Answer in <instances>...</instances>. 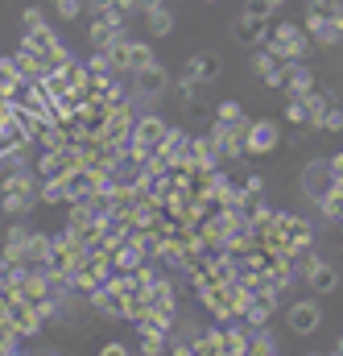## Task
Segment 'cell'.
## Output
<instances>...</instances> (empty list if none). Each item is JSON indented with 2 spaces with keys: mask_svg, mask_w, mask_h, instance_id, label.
Masks as SVG:
<instances>
[{
  "mask_svg": "<svg viewBox=\"0 0 343 356\" xmlns=\"http://www.w3.org/2000/svg\"><path fill=\"white\" fill-rule=\"evenodd\" d=\"M54 4V13L62 17V21H75L79 13H83V0H50Z\"/></svg>",
  "mask_w": 343,
  "mask_h": 356,
  "instance_id": "36",
  "label": "cell"
},
{
  "mask_svg": "<svg viewBox=\"0 0 343 356\" xmlns=\"http://www.w3.org/2000/svg\"><path fill=\"white\" fill-rule=\"evenodd\" d=\"M54 253V236L46 232H29V266H46Z\"/></svg>",
  "mask_w": 343,
  "mask_h": 356,
  "instance_id": "23",
  "label": "cell"
},
{
  "mask_svg": "<svg viewBox=\"0 0 343 356\" xmlns=\"http://www.w3.org/2000/svg\"><path fill=\"white\" fill-rule=\"evenodd\" d=\"M207 4H215V0H207Z\"/></svg>",
  "mask_w": 343,
  "mask_h": 356,
  "instance_id": "46",
  "label": "cell"
},
{
  "mask_svg": "<svg viewBox=\"0 0 343 356\" xmlns=\"http://www.w3.org/2000/svg\"><path fill=\"white\" fill-rule=\"evenodd\" d=\"M33 203H42L37 191H0V207L8 216H25V211H33Z\"/></svg>",
  "mask_w": 343,
  "mask_h": 356,
  "instance_id": "16",
  "label": "cell"
},
{
  "mask_svg": "<svg viewBox=\"0 0 343 356\" xmlns=\"http://www.w3.org/2000/svg\"><path fill=\"white\" fill-rule=\"evenodd\" d=\"M310 88H315V75H310V67H306L302 58L285 63V95H306Z\"/></svg>",
  "mask_w": 343,
  "mask_h": 356,
  "instance_id": "15",
  "label": "cell"
},
{
  "mask_svg": "<svg viewBox=\"0 0 343 356\" xmlns=\"http://www.w3.org/2000/svg\"><path fill=\"white\" fill-rule=\"evenodd\" d=\"M182 104L194 112V116H207L211 112V79H182Z\"/></svg>",
  "mask_w": 343,
  "mask_h": 356,
  "instance_id": "10",
  "label": "cell"
},
{
  "mask_svg": "<svg viewBox=\"0 0 343 356\" xmlns=\"http://www.w3.org/2000/svg\"><path fill=\"white\" fill-rule=\"evenodd\" d=\"M42 25H46L42 8H25V13H21V29H25V33H29V29H42Z\"/></svg>",
  "mask_w": 343,
  "mask_h": 356,
  "instance_id": "38",
  "label": "cell"
},
{
  "mask_svg": "<svg viewBox=\"0 0 343 356\" xmlns=\"http://www.w3.org/2000/svg\"><path fill=\"white\" fill-rule=\"evenodd\" d=\"M319 323H323V311H319L315 298H302V302L290 307V332H294V336H315Z\"/></svg>",
  "mask_w": 343,
  "mask_h": 356,
  "instance_id": "5",
  "label": "cell"
},
{
  "mask_svg": "<svg viewBox=\"0 0 343 356\" xmlns=\"http://www.w3.org/2000/svg\"><path fill=\"white\" fill-rule=\"evenodd\" d=\"M128 348H133V344H120V340H108V344H103L99 353H103V356H124Z\"/></svg>",
  "mask_w": 343,
  "mask_h": 356,
  "instance_id": "39",
  "label": "cell"
},
{
  "mask_svg": "<svg viewBox=\"0 0 343 356\" xmlns=\"http://www.w3.org/2000/svg\"><path fill=\"white\" fill-rule=\"evenodd\" d=\"M244 116V108L236 104V99H224V104H215V120H240Z\"/></svg>",
  "mask_w": 343,
  "mask_h": 356,
  "instance_id": "37",
  "label": "cell"
},
{
  "mask_svg": "<svg viewBox=\"0 0 343 356\" xmlns=\"http://www.w3.org/2000/svg\"><path fill=\"white\" fill-rule=\"evenodd\" d=\"M162 4H166V0H137V8H141V13H149V8H162Z\"/></svg>",
  "mask_w": 343,
  "mask_h": 356,
  "instance_id": "42",
  "label": "cell"
},
{
  "mask_svg": "<svg viewBox=\"0 0 343 356\" xmlns=\"http://www.w3.org/2000/svg\"><path fill=\"white\" fill-rule=\"evenodd\" d=\"M273 4H277V8H281V4H285V0H273Z\"/></svg>",
  "mask_w": 343,
  "mask_h": 356,
  "instance_id": "45",
  "label": "cell"
},
{
  "mask_svg": "<svg viewBox=\"0 0 343 356\" xmlns=\"http://www.w3.org/2000/svg\"><path fill=\"white\" fill-rule=\"evenodd\" d=\"M253 353H257V356L277 353V336H273L269 327H253Z\"/></svg>",
  "mask_w": 343,
  "mask_h": 356,
  "instance_id": "31",
  "label": "cell"
},
{
  "mask_svg": "<svg viewBox=\"0 0 343 356\" xmlns=\"http://www.w3.org/2000/svg\"><path fill=\"white\" fill-rule=\"evenodd\" d=\"M306 29H310L315 46H340L343 42V17H310L306 13Z\"/></svg>",
  "mask_w": 343,
  "mask_h": 356,
  "instance_id": "9",
  "label": "cell"
},
{
  "mask_svg": "<svg viewBox=\"0 0 343 356\" xmlns=\"http://www.w3.org/2000/svg\"><path fill=\"white\" fill-rule=\"evenodd\" d=\"M190 145H194V137H186L182 129H170L158 154H162V158L170 162L174 170H186V166H190Z\"/></svg>",
  "mask_w": 343,
  "mask_h": 356,
  "instance_id": "7",
  "label": "cell"
},
{
  "mask_svg": "<svg viewBox=\"0 0 343 356\" xmlns=\"http://www.w3.org/2000/svg\"><path fill=\"white\" fill-rule=\"evenodd\" d=\"M219 162H224L219 141H215L211 133L194 137V145H190V166H186V170H211V166H219Z\"/></svg>",
  "mask_w": 343,
  "mask_h": 356,
  "instance_id": "8",
  "label": "cell"
},
{
  "mask_svg": "<svg viewBox=\"0 0 343 356\" xmlns=\"http://www.w3.org/2000/svg\"><path fill=\"white\" fill-rule=\"evenodd\" d=\"M145 21H149V33H153V38H166V33L174 29V17H170V8H166V4H162V8H149V13H145Z\"/></svg>",
  "mask_w": 343,
  "mask_h": 356,
  "instance_id": "29",
  "label": "cell"
},
{
  "mask_svg": "<svg viewBox=\"0 0 343 356\" xmlns=\"http://www.w3.org/2000/svg\"><path fill=\"white\" fill-rule=\"evenodd\" d=\"M0 257L12 261V266H29V228L12 224V228L4 232V253H0Z\"/></svg>",
  "mask_w": 343,
  "mask_h": 356,
  "instance_id": "12",
  "label": "cell"
},
{
  "mask_svg": "<svg viewBox=\"0 0 343 356\" xmlns=\"http://www.w3.org/2000/svg\"><path fill=\"white\" fill-rule=\"evenodd\" d=\"M149 311H174V286L166 277L153 282V290H149Z\"/></svg>",
  "mask_w": 343,
  "mask_h": 356,
  "instance_id": "26",
  "label": "cell"
},
{
  "mask_svg": "<svg viewBox=\"0 0 343 356\" xmlns=\"http://www.w3.org/2000/svg\"><path fill=\"white\" fill-rule=\"evenodd\" d=\"M281 145V129L273 120H253L249 129V154H273Z\"/></svg>",
  "mask_w": 343,
  "mask_h": 356,
  "instance_id": "11",
  "label": "cell"
},
{
  "mask_svg": "<svg viewBox=\"0 0 343 356\" xmlns=\"http://www.w3.org/2000/svg\"><path fill=\"white\" fill-rule=\"evenodd\" d=\"M158 58H153V46L149 42H137V38H128L124 42V75H141L145 67H153Z\"/></svg>",
  "mask_w": 343,
  "mask_h": 356,
  "instance_id": "14",
  "label": "cell"
},
{
  "mask_svg": "<svg viewBox=\"0 0 343 356\" xmlns=\"http://www.w3.org/2000/svg\"><path fill=\"white\" fill-rule=\"evenodd\" d=\"M194 353H203V356H219V353H228V332H219V327L203 332V336H199V344H194Z\"/></svg>",
  "mask_w": 343,
  "mask_h": 356,
  "instance_id": "24",
  "label": "cell"
},
{
  "mask_svg": "<svg viewBox=\"0 0 343 356\" xmlns=\"http://www.w3.org/2000/svg\"><path fill=\"white\" fill-rule=\"evenodd\" d=\"M319 129H323V133H340V129H343V108H340V104H331V108L323 112Z\"/></svg>",
  "mask_w": 343,
  "mask_h": 356,
  "instance_id": "35",
  "label": "cell"
},
{
  "mask_svg": "<svg viewBox=\"0 0 343 356\" xmlns=\"http://www.w3.org/2000/svg\"><path fill=\"white\" fill-rule=\"evenodd\" d=\"M215 75H219V58L215 54H194L182 67V79H215Z\"/></svg>",
  "mask_w": 343,
  "mask_h": 356,
  "instance_id": "17",
  "label": "cell"
},
{
  "mask_svg": "<svg viewBox=\"0 0 343 356\" xmlns=\"http://www.w3.org/2000/svg\"><path fill=\"white\" fill-rule=\"evenodd\" d=\"M253 67H257V75H260L265 88H285V58H281L277 50L260 46L257 58H253Z\"/></svg>",
  "mask_w": 343,
  "mask_h": 356,
  "instance_id": "6",
  "label": "cell"
},
{
  "mask_svg": "<svg viewBox=\"0 0 343 356\" xmlns=\"http://www.w3.org/2000/svg\"><path fill=\"white\" fill-rule=\"evenodd\" d=\"M244 186H249V195H260V191H265V175H249Z\"/></svg>",
  "mask_w": 343,
  "mask_h": 356,
  "instance_id": "40",
  "label": "cell"
},
{
  "mask_svg": "<svg viewBox=\"0 0 343 356\" xmlns=\"http://www.w3.org/2000/svg\"><path fill=\"white\" fill-rule=\"evenodd\" d=\"M277 298H281V294H277L273 286H269V290H257L253 302H249V311H244V323H249V327H265L269 315H273V307H277Z\"/></svg>",
  "mask_w": 343,
  "mask_h": 356,
  "instance_id": "13",
  "label": "cell"
},
{
  "mask_svg": "<svg viewBox=\"0 0 343 356\" xmlns=\"http://www.w3.org/2000/svg\"><path fill=\"white\" fill-rule=\"evenodd\" d=\"M306 286H310L315 294H331V290L340 286V277H335V269L327 266V261H319V266L306 273Z\"/></svg>",
  "mask_w": 343,
  "mask_h": 356,
  "instance_id": "20",
  "label": "cell"
},
{
  "mask_svg": "<svg viewBox=\"0 0 343 356\" xmlns=\"http://www.w3.org/2000/svg\"><path fill=\"white\" fill-rule=\"evenodd\" d=\"M331 104H335V95H331L327 88L315 83V88L306 91V108H310V124H306V129H319V120H323V112H327Z\"/></svg>",
  "mask_w": 343,
  "mask_h": 356,
  "instance_id": "19",
  "label": "cell"
},
{
  "mask_svg": "<svg viewBox=\"0 0 343 356\" xmlns=\"http://www.w3.org/2000/svg\"><path fill=\"white\" fill-rule=\"evenodd\" d=\"M228 353L232 356L253 353V327H228Z\"/></svg>",
  "mask_w": 343,
  "mask_h": 356,
  "instance_id": "28",
  "label": "cell"
},
{
  "mask_svg": "<svg viewBox=\"0 0 343 356\" xmlns=\"http://www.w3.org/2000/svg\"><path fill=\"white\" fill-rule=\"evenodd\" d=\"M331 353H340V356H343V336L335 340V344H331Z\"/></svg>",
  "mask_w": 343,
  "mask_h": 356,
  "instance_id": "44",
  "label": "cell"
},
{
  "mask_svg": "<svg viewBox=\"0 0 343 356\" xmlns=\"http://www.w3.org/2000/svg\"><path fill=\"white\" fill-rule=\"evenodd\" d=\"M116 4H120V0H87L91 13H108V8H116Z\"/></svg>",
  "mask_w": 343,
  "mask_h": 356,
  "instance_id": "41",
  "label": "cell"
},
{
  "mask_svg": "<svg viewBox=\"0 0 343 356\" xmlns=\"http://www.w3.org/2000/svg\"><path fill=\"white\" fill-rule=\"evenodd\" d=\"M133 124H137L133 108H128V104H116V108L108 112L103 129H99V141H103V145H120V141H133Z\"/></svg>",
  "mask_w": 343,
  "mask_h": 356,
  "instance_id": "4",
  "label": "cell"
},
{
  "mask_svg": "<svg viewBox=\"0 0 343 356\" xmlns=\"http://www.w3.org/2000/svg\"><path fill=\"white\" fill-rule=\"evenodd\" d=\"M12 67H17V75L21 79H46V67L25 50V46H17V54H12Z\"/></svg>",
  "mask_w": 343,
  "mask_h": 356,
  "instance_id": "22",
  "label": "cell"
},
{
  "mask_svg": "<svg viewBox=\"0 0 343 356\" xmlns=\"http://www.w3.org/2000/svg\"><path fill=\"white\" fill-rule=\"evenodd\" d=\"M306 13L310 17H343V0H310Z\"/></svg>",
  "mask_w": 343,
  "mask_h": 356,
  "instance_id": "33",
  "label": "cell"
},
{
  "mask_svg": "<svg viewBox=\"0 0 343 356\" xmlns=\"http://www.w3.org/2000/svg\"><path fill=\"white\" fill-rule=\"evenodd\" d=\"M42 203H71V191H67V178H42Z\"/></svg>",
  "mask_w": 343,
  "mask_h": 356,
  "instance_id": "25",
  "label": "cell"
},
{
  "mask_svg": "<svg viewBox=\"0 0 343 356\" xmlns=\"http://www.w3.org/2000/svg\"><path fill=\"white\" fill-rule=\"evenodd\" d=\"M331 166H335V175L343 178V149H340V154H335V158H331Z\"/></svg>",
  "mask_w": 343,
  "mask_h": 356,
  "instance_id": "43",
  "label": "cell"
},
{
  "mask_svg": "<svg viewBox=\"0 0 343 356\" xmlns=\"http://www.w3.org/2000/svg\"><path fill=\"white\" fill-rule=\"evenodd\" d=\"M244 17H253V21H273V13H277V4L273 0H244V8H240Z\"/></svg>",
  "mask_w": 343,
  "mask_h": 356,
  "instance_id": "30",
  "label": "cell"
},
{
  "mask_svg": "<svg viewBox=\"0 0 343 356\" xmlns=\"http://www.w3.org/2000/svg\"><path fill=\"white\" fill-rule=\"evenodd\" d=\"M112 257H116V269H141L145 261H149V253H145L137 241H124V245H120Z\"/></svg>",
  "mask_w": 343,
  "mask_h": 356,
  "instance_id": "21",
  "label": "cell"
},
{
  "mask_svg": "<svg viewBox=\"0 0 343 356\" xmlns=\"http://www.w3.org/2000/svg\"><path fill=\"white\" fill-rule=\"evenodd\" d=\"M315 266H319V253H315L310 245L294 253V269H298V277H302V282H306V273H310V269H315Z\"/></svg>",
  "mask_w": 343,
  "mask_h": 356,
  "instance_id": "34",
  "label": "cell"
},
{
  "mask_svg": "<svg viewBox=\"0 0 343 356\" xmlns=\"http://www.w3.org/2000/svg\"><path fill=\"white\" fill-rule=\"evenodd\" d=\"M133 79H137V91H141V95H162L166 83H170V75H166L158 63H153V67H145V71H141V75H133Z\"/></svg>",
  "mask_w": 343,
  "mask_h": 356,
  "instance_id": "18",
  "label": "cell"
},
{
  "mask_svg": "<svg viewBox=\"0 0 343 356\" xmlns=\"http://www.w3.org/2000/svg\"><path fill=\"white\" fill-rule=\"evenodd\" d=\"M335 182H340L335 166H331V162H323V158L306 162V166H302V175H298V186H302V195H306V199H315V203H319V199H323V195H327Z\"/></svg>",
  "mask_w": 343,
  "mask_h": 356,
  "instance_id": "3",
  "label": "cell"
},
{
  "mask_svg": "<svg viewBox=\"0 0 343 356\" xmlns=\"http://www.w3.org/2000/svg\"><path fill=\"white\" fill-rule=\"evenodd\" d=\"M319 207H323V216H327V220H335V224H340V220H343V182H335V186L319 199Z\"/></svg>",
  "mask_w": 343,
  "mask_h": 356,
  "instance_id": "27",
  "label": "cell"
},
{
  "mask_svg": "<svg viewBox=\"0 0 343 356\" xmlns=\"http://www.w3.org/2000/svg\"><path fill=\"white\" fill-rule=\"evenodd\" d=\"M21 46L46 67V71H54V67H62V63H71V54H67V46L58 42V33H50V25H42V29H29L25 38H21Z\"/></svg>",
  "mask_w": 343,
  "mask_h": 356,
  "instance_id": "2",
  "label": "cell"
},
{
  "mask_svg": "<svg viewBox=\"0 0 343 356\" xmlns=\"http://www.w3.org/2000/svg\"><path fill=\"white\" fill-rule=\"evenodd\" d=\"M310 29L306 25H290V21H273V29H269V38L260 42V46H269V50H277L285 63H294V58H302L306 50H310Z\"/></svg>",
  "mask_w": 343,
  "mask_h": 356,
  "instance_id": "1",
  "label": "cell"
},
{
  "mask_svg": "<svg viewBox=\"0 0 343 356\" xmlns=\"http://www.w3.org/2000/svg\"><path fill=\"white\" fill-rule=\"evenodd\" d=\"M21 83V75H17V67H12V58H0V95H12V88Z\"/></svg>",
  "mask_w": 343,
  "mask_h": 356,
  "instance_id": "32",
  "label": "cell"
}]
</instances>
